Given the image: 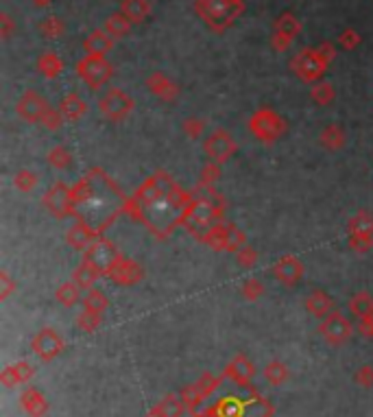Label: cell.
Here are the masks:
<instances>
[{
    "label": "cell",
    "instance_id": "25",
    "mask_svg": "<svg viewBox=\"0 0 373 417\" xmlns=\"http://www.w3.org/2000/svg\"><path fill=\"white\" fill-rule=\"evenodd\" d=\"M186 402L177 393H168L158 404H153V409L149 411L147 417H182L186 413Z\"/></svg>",
    "mask_w": 373,
    "mask_h": 417
},
{
    "label": "cell",
    "instance_id": "50",
    "mask_svg": "<svg viewBox=\"0 0 373 417\" xmlns=\"http://www.w3.org/2000/svg\"><path fill=\"white\" fill-rule=\"evenodd\" d=\"M16 291H18L16 280L11 278L7 271H0V300H9Z\"/></svg>",
    "mask_w": 373,
    "mask_h": 417
},
{
    "label": "cell",
    "instance_id": "22",
    "mask_svg": "<svg viewBox=\"0 0 373 417\" xmlns=\"http://www.w3.org/2000/svg\"><path fill=\"white\" fill-rule=\"evenodd\" d=\"M20 409L29 417H44L48 413V400L40 389L27 387L20 396Z\"/></svg>",
    "mask_w": 373,
    "mask_h": 417
},
{
    "label": "cell",
    "instance_id": "7",
    "mask_svg": "<svg viewBox=\"0 0 373 417\" xmlns=\"http://www.w3.org/2000/svg\"><path fill=\"white\" fill-rule=\"evenodd\" d=\"M328 68H330V64L321 57L319 49H310V46H306V49L295 53L293 59H291L293 75L299 77L304 83H310V86H315V83L323 81V77H326V73H328Z\"/></svg>",
    "mask_w": 373,
    "mask_h": 417
},
{
    "label": "cell",
    "instance_id": "17",
    "mask_svg": "<svg viewBox=\"0 0 373 417\" xmlns=\"http://www.w3.org/2000/svg\"><path fill=\"white\" fill-rule=\"evenodd\" d=\"M103 234L92 228L90 223H86L83 219H75V223H72V228L68 230L66 234V241L72 249H77V252H88V249L99 241Z\"/></svg>",
    "mask_w": 373,
    "mask_h": 417
},
{
    "label": "cell",
    "instance_id": "46",
    "mask_svg": "<svg viewBox=\"0 0 373 417\" xmlns=\"http://www.w3.org/2000/svg\"><path fill=\"white\" fill-rule=\"evenodd\" d=\"M40 125H42L46 131H62V127L66 125V118H64V114L59 112V110L51 107V110L44 114V118L40 121Z\"/></svg>",
    "mask_w": 373,
    "mask_h": 417
},
{
    "label": "cell",
    "instance_id": "10",
    "mask_svg": "<svg viewBox=\"0 0 373 417\" xmlns=\"http://www.w3.org/2000/svg\"><path fill=\"white\" fill-rule=\"evenodd\" d=\"M134 107H136V101L131 99V94H127L120 88H110L99 99V112L110 123H123L125 118L134 112Z\"/></svg>",
    "mask_w": 373,
    "mask_h": 417
},
{
    "label": "cell",
    "instance_id": "29",
    "mask_svg": "<svg viewBox=\"0 0 373 417\" xmlns=\"http://www.w3.org/2000/svg\"><path fill=\"white\" fill-rule=\"evenodd\" d=\"M151 0H123L120 11L131 20V25H142L151 16Z\"/></svg>",
    "mask_w": 373,
    "mask_h": 417
},
{
    "label": "cell",
    "instance_id": "31",
    "mask_svg": "<svg viewBox=\"0 0 373 417\" xmlns=\"http://www.w3.org/2000/svg\"><path fill=\"white\" fill-rule=\"evenodd\" d=\"M131 29H134V25H131V20L123 14V11H116V14H112L110 18L105 20V31L110 33L114 40L127 38V35L131 33Z\"/></svg>",
    "mask_w": 373,
    "mask_h": 417
},
{
    "label": "cell",
    "instance_id": "26",
    "mask_svg": "<svg viewBox=\"0 0 373 417\" xmlns=\"http://www.w3.org/2000/svg\"><path fill=\"white\" fill-rule=\"evenodd\" d=\"M57 110L64 114L66 123H75V121H81V118L88 114V103L81 99L79 92H68L66 97L59 101Z\"/></svg>",
    "mask_w": 373,
    "mask_h": 417
},
{
    "label": "cell",
    "instance_id": "51",
    "mask_svg": "<svg viewBox=\"0 0 373 417\" xmlns=\"http://www.w3.org/2000/svg\"><path fill=\"white\" fill-rule=\"evenodd\" d=\"M14 31H16V22H14V18H11L7 11H3V14H0V38L3 40H9L11 35H14Z\"/></svg>",
    "mask_w": 373,
    "mask_h": 417
},
{
    "label": "cell",
    "instance_id": "21",
    "mask_svg": "<svg viewBox=\"0 0 373 417\" xmlns=\"http://www.w3.org/2000/svg\"><path fill=\"white\" fill-rule=\"evenodd\" d=\"M33 376H35V367L29 361H18V363H11L3 369V374H0V383H3L7 389H11V387L29 383Z\"/></svg>",
    "mask_w": 373,
    "mask_h": 417
},
{
    "label": "cell",
    "instance_id": "9",
    "mask_svg": "<svg viewBox=\"0 0 373 417\" xmlns=\"http://www.w3.org/2000/svg\"><path fill=\"white\" fill-rule=\"evenodd\" d=\"M123 252L110 241V238L101 236L88 252H83V262H88L92 269H96L101 273V278H110V273L114 271V267L123 260Z\"/></svg>",
    "mask_w": 373,
    "mask_h": 417
},
{
    "label": "cell",
    "instance_id": "34",
    "mask_svg": "<svg viewBox=\"0 0 373 417\" xmlns=\"http://www.w3.org/2000/svg\"><path fill=\"white\" fill-rule=\"evenodd\" d=\"M55 300L62 304L64 308H75L83 300V295H81V289L77 287V284L72 282V280H68V282L59 284V287H57Z\"/></svg>",
    "mask_w": 373,
    "mask_h": 417
},
{
    "label": "cell",
    "instance_id": "36",
    "mask_svg": "<svg viewBox=\"0 0 373 417\" xmlns=\"http://www.w3.org/2000/svg\"><path fill=\"white\" fill-rule=\"evenodd\" d=\"M46 162L55 171H66V169H70V166H72V153H70L68 147L57 145V147H53L51 151H48Z\"/></svg>",
    "mask_w": 373,
    "mask_h": 417
},
{
    "label": "cell",
    "instance_id": "24",
    "mask_svg": "<svg viewBox=\"0 0 373 417\" xmlns=\"http://www.w3.org/2000/svg\"><path fill=\"white\" fill-rule=\"evenodd\" d=\"M304 308H306V313H308L310 317H317V319H326L330 313L336 311V308H334V300L330 297V293H326V291H312V293L306 297Z\"/></svg>",
    "mask_w": 373,
    "mask_h": 417
},
{
    "label": "cell",
    "instance_id": "52",
    "mask_svg": "<svg viewBox=\"0 0 373 417\" xmlns=\"http://www.w3.org/2000/svg\"><path fill=\"white\" fill-rule=\"evenodd\" d=\"M291 46H293V40H288L286 35H282V33H273L271 35V49L275 53H286Z\"/></svg>",
    "mask_w": 373,
    "mask_h": 417
},
{
    "label": "cell",
    "instance_id": "45",
    "mask_svg": "<svg viewBox=\"0 0 373 417\" xmlns=\"http://www.w3.org/2000/svg\"><path fill=\"white\" fill-rule=\"evenodd\" d=\"M236 262H238L240 269H254L258 262H260V252H258L256 247L245 245V247L236 254Z\"/></svg>",
    "mask_w": 373,
    "mask_h": 417
},
{
    "label": "cell",
    "instance_id": "42",
    "mask_svg": "<svg viewBox=\"0 0 373 417\" xmlns=\"http://www.w3.org/2000/svg\"><path fill=\"white\" fill-rule=\"evenodd\" d=\"M221 164H216L212 160H208L206 164H203L201 169V175H199V188H216V184H219L221 180Z\"/></svg>",
    "mask_w": 373,
    "mask_h": 417
},
{
    "label": "cell",
    "instance_id": "30",
    "mask_svg": "<svg viewBox=\"0 0 373 417\" xmlns=\"http://www.w3.org/2000/svg\"><path fill=\"white\" fill-rule=\"evenodd\" d=\"M273 33H282L288 40L295 42V38H299V33H302V22L293 11H284L273 22Z\"/></svg>",
    "mask_w": 373,
    "mask_h": 417
},
{
    "label": "cell",
    "instance_id": "12",
    "mask_svg": "<svg viewBox=\"0 0 373 417\" xmlns=\"http://www.w3.org/2000/svg\"><path fill=\"white\" fill-rule=\"evenodd\" d=\"M319 335L323 337V341H326L328 345H334V348H341V345H345L347 341L352 339V335H354V326H352V321L347 319L343 313L334 311V313H330L326 319H321V324H319Z\"/></svg>",
    "mask_w": 373,
    "mask_h": 417
},
{
    "label": "cell",
    "instance_id": "4",
    "mask_svg": "<svg viewBox=\"0 0 373 417\" xmlns=\"http://www.w3.org/2000/svg\"><path fill=\"white\" fill-rule=\"evenodd\" d=\"M247 127L251 131V136L264 142V145H273V142H278L286 134V121L275 110H271V107H258V110L249 116Z\"/></svg>",
    "mask_w": 373,
    "mask_h": 417
},
{
    "label": "cell",
    "instance_id": "39",
    "mask_svg": "<svg viewBox=\"0 0 373 417\" xmlns=\"http://www.w3.org/2000/svg\"><path fill=\"white\" fill-rule=\"evenodd\" d=\"M38 184H40V177L31 169H18L16 175H14V186H16L18 193L29 195V193H33L35 188H38Z\"/></svg>",
    "mask_w": 373,
    "mask_h": 417
},
{
    "label": "cell",
    "instance_id": "6",
    "mask_svg": "<svg viewBox=\"0 0 373 417\" xmlns=\"http://www.w3.org/2000/svg\"><path fill=\"white\" fill-rule=\"evenodd\" d=\"M203 245H208L212 252H225V254H238L240 249H243L247 245V236L245 232L236 228L234 223H219L214 225V228L201 238Z\"/></svg>",
    "mask_w": 373,
    "mask_h": 417
},
{
    "label": "cell",
    "instance_id": "15",
    "mask_svg": "<svg viewBox=\"0 0 373 417\" xmlns=\"http://www.w3.org/2000/svg\"><path fill=\"white\" fill-rule=\"evenodd\" d=\"M223 376H212V374H203L197 383L188 385L184 391H182V398L186 402L188 411H197L199 404L206 400L210 393H214L216 389H219Z\"/></svg>",
    "mask_w": 373,
    "mask_h": 417
},
{
    "label": "cell",
    "instance_id": "44",
    "mask_svg": "<svg viewBox=\"0 0 373 417\" xmlns=\"http://www.w3.org/2000/svg\"><path fill=\"white\" fill-rule=\"evenodd\" d=\"M264 284L258 280V278H249V280H245L243 284H240V295L245 297L247 302H258L260 297L264 295Z\"/></svg>",
    "mask_w": 373,
    "mask_h": 417
},
{
    "label": "cell",
    "instance_id": "47",
    "mask_svg": "<svg viewBox=\"0 0 373 417\" xmlns=\"http://www.w3.org/2000/svg\"><path fill=\"white\" fill-rule=\"evenodd\" d=\"M182 129L186 138L199 140L203 136V131H206V121H203V118H186L182 123Z\"/></svg>",
    "mask_w": 373,
    "mask_h": 417
},
{
    "label": "cell",
    "instance_id": "23",
    "mask_svg": "<svg viewBox=\"0 0 373 417\" xmlns=\"http://www.w3.org/2000/svg\"><path fill=\"white\" fill-rule=\"evenodd\" d=\"M114 46H116V40L105 29H96L83 40V51H86V55L107 57V53L114 51Z\"/></svg>",
    "mask_w": 373,
    "mask_h": 417
},
{
    "label": "cell",
    "instance_id": "48",
    "mask_svg": "<svg viewBox=\"0 0 373 417\" xmlns=\"http://www.w3.org/2000/svg\"><path fill=\"white\" fill-rule=\"evenodd\" d=\"M363 38H360V33L356 29H345L341 35H339V46L343 51H356Z\"/></svg>",
    "mask_w": 373,
    "mask_h": 417
},
{
    "label": "cell",
    "instance_id": "8",
    "mask_svg": "<svg viewBox=\"0 0 373 417\" xmlns=\"http://www.w3.org/2000/svg\"><path fill=\"white\" fill-rule=\"evenodd\" d=\"M42 206L57 221L77 217V204H75V197H72V186L64 182H57L46 190L42 197Z\"/></svg>",
    "mask_w": 373,
    "mask_h": 417
},
{
    "label": "cell",
    "instance_id": "27",
    "mask_svg": "<svg viewBox=\"0 0 373 417\" xmlns=\"http://www.w3.org/2000/svg\"><path fill=\"white\" fill-rule=\"evenodd\" d=\"M319 145L326 149V151H341L347 145V134H345V127L339 123H330L321 129L319 134Z\"/></svg>",
    "mask_w": 373,
    "mask_h": 417
},
{
    "label": "cell",
    "instance_id": "33",
    "mask_svg": "<svg viewBox=\"0 0 373 417\" xmlns=\"http://www.w3.org/2000/svg\"><path fill=\"white\" fill-rule=\"evenodd\" d=\"M360 234H373V212L360 210L347 221V236H360Z\"/></svg>",
    "mask_w": 373,
    "mask_h": 417
},
{
    "label": "cell",
    "instance_id": "35",
    "mask_svg": "<svg viewBox=\"0 0 373 417\" xmlns=\"http://www.w3.org/2000/svg\"><path fill=\"white\" fill-rule=\"evenodd\" d=\"M81 304H83V311H92V313H101V315L107 311V308H110V300H107L105 291L96 289V287L90 289V291H86Z\"/></svg>",
    "mask_w": 373,
    "mask_h": 417
},
{
    "label": "cell",
    "instance_id": "11",
    "mask_svg": "<svg viewBox=\"0 0 373 417\" xmlns=\"http://www.w3.org/2000/svg\"><path fill=\"white\" fill-rule=\"evenodd\" d=\"M238 151V142L227 129H214L210 136L203 140V153L208 156V160L216 164H225L230 162Z\"/></svg>",
    "mask_w": 373,
    "mask_h": 417
},
{
    "label": "cell",
    "instance_id": "2",
    "mask_svg": "<svg viewBox=\"0 0 373 417\" xmlns=\"http://www.w3.org/2000/svg\"><path fill=\"white\" fill-rule=\"evenodd\" d=\"M225 210L227 201L216 188H195L192 190L190 204L186 206L182 228L188 230L201 243V238L206 236L214 225L225 221Z\"/></svg>",
    "mask_w": 373,
    "mask_h": 417
},
{
    "label": "cell",
    "instance_id": "32",
    "mask_svg": "<svg viewBox=\"0 0 373 417\" xmlns=\"http://www.w3.org/2000/svg\"><path fill=\"white\" fill-rule=\"evenodd\" d=\"M99 278H101V273L96 271V269H92L88 262H81V265L75 271H72V282H75L81 291L94 289L96 282H99Z\"/></svg>",
    "mask_w": 373,
    "mask_h": 417
},
{
    "label": "cell",
    "instance_id": "5",
    "mask_svg": "<svg viewBox=\"0 0 373 417\" xmlns=\"http://www.w3.org/2000/svg\"><path fill=\"white\" fill-rule=\"evenodd\" d=\"M77 75L79 79L86 83V86L94 92H99L101 88H105L107 83L114 79V64L107 57H99V55H86L81 57L77 66Z\"/></svg>",
    "mask_w": 373,
    "mask_h": 417
},
{
    "label": "cell",
    "instance_id": "43",
    "mask_svg": "<svg viewBox=\"0 0 373 417\" xmlns=\"http://www.w3.org/2000/svg\"><path fill=\"white\" fill-rule=\"evenodd\" d=\"M103 324V315L101 313H92V311H81L77 315V328L81 332H86V335H90V332H96L101 328Z\"/></svg>",
    "mask_w": 373,
    "mask_h": 417
},
{
    "label": "cell",
    "instance_id": "13",
    "mask_svg": "<svg viewBox=\"0 0 373 417\" xmlns=\"http://www.w3.org/2000/svg\"><path fill=\"white\" fill-rule=\"evenodd\" d=\"M31 350L40 361L51 363L57 356H62V352L66 350V341L57 330L42 328L40 332H35V337L31 339Z\"/></svg>",
    "mask_w": 373,
    "mask_h": 417
},
{
    "label": "cell",
    "instance_id": "20",
    "mask_svg": "<svg viewBox=\"0 0 373 417\" xmlns=\"http://www.w3.org/2000/svg\"><path fill=\"white\" fill-rule=\"evenodd\" d=\"M254 376H256V367L245 354H236L234 359L227 363L225 372H223V378L234 380L238 387H249Z\"/></svg>",
    "mask_w": 373,
    "mask_h": 417
},
{
    "label": "cell",
    "instance_id": "14",
    "mask_svg": "<svg viewBox=\"0 0 373 417\" xmlns=\"http://www.w3.org/2000/svg\"><path fill=\"white\" fill-rule=\"evenodd\" d=\"M48 110H51V103L38 90H24L16 103V114L27 123H40Z\"/></svg>",
    "mask_w": 373,
    "mask_h": 417
},
{
    "label": "cell",
    "instance_id": "18",
    "mask_svg": "<svg viewBox=\"0 0 373 417\" xmlns=\"http://www.w3.org/2000/svg\"><path fill=\"white\" fill-rule=\"evenodd\" d=\"M144 278V269L134 258H123L110 273V280L118 287H136Z\"/></svg>",
    "mask_w": 373,
    "mask_h": 417
},
{
    "label": "cell",
    "instance_id": "40",
    "mask_svg": "<svg viewBox=\"0 0 373 417\" xmlns=\"http://www.w3.org/2000/svg\"><path fill=\"white\" fill-rule=\"evenodd\" d=\"M350 313L358 319H363L367 315L373 313V295L367 291H360L356 293L352 300H350Z\"/></svg>",
    "mask_w": 373,
    "mask_h": 417
},
{
    "label": "cell",
    "instance_id": "49",
    "mask_svg": "<svg viewBox=\"0 0 373 417\" xmlns=\"http://www.w3.org/2000/svg\"><path fill=\"white\" fill-rule=\"evenodd\" d=\"M350 249L356 254H369L373 249V234L350 236Z\"/></svg>",
    "mask_w": 373,
    "mask_h": 417
},
{
    "label": "cell",
    "instance_id": "41",
    "mask_svg": "<svg viewBox=\"0 0 373 417\" xmlns=\"http://www.w3.org/2000/svg\"><path fill=\"white\" fill-rule=\"evenodd\" d=\"M264 378H267L273 387H280L291 378V372H288V367L282 361H271L267 367H264Z\"/></svg>",
    "mask_w": 373,
    "mask_h": 417
},
{
    "label": "cell",
    "instance_id": "28",
    "mask_svg": "<svg viewBox=\"0 0 373 417\" xmlns=\"http://www.w3.org/2000/svg\"><path fill=\"white\" fill-rule=\"evenodd\" d=\"M38 73L44 77V79H48V81H53V79H59L62 77V73H64V59L59 57L57 53H53V51H46V53H42L40 57H38Z\"/></svg>",
    "mask_w": 373,
    "mask_h": 417
},
{
    "label": "cell",
    "instance_id": "56",
    "mask_svg": "<svg viewBox=\"0 0 373 417\" xmlns=\"http://www.w3.org/2000/svg\"><path fill=\"white\" fill-rule=\"evenodd\" d=\"M29 3H31L33 7H38V9H46V7H51L55 0H29Z\"/></svg>",
    "mask_w": 373,
    "mask_h": 417
},
{
    "label": "cell",
    "instance_id": "16",
    "mask_svg": "<svg viewBox=\"0 0 373 417\" xmlns=\"http://www.w3.org/2000/svg\"><path fill=\"white\" fill-rule=\"evenodd\" d=\"M304 271H306L304 262L293 254H286V256L278 258L273 262V269H271L273 278L280 280L284 287H295V284L302 282Z\"/></svg>",
    "mask_w": 373,
    "mask_h": 417
},
{
    "label": "cell",
    "instance_id": "55",
    "mask_svg": "<svg viewBox=\"0 0 373 417\" xmlns=\"http://www.w3.org/2000/svg\"><path fill=\"white\" fill-rule=\"evenodd\" d=\"M317 49H319V53H321V57L323 59H326V62L328 64H332L334 62V57H336V46L332 44V42H321L319 46H317Z\"/></svg>",
    "mask_w": 373,
    "mask_h": 417
},
{
    "label": "cell",
    "instance_id": "3",
    "mask_svg": "<svg viewBox=\"0 0 373 417\" xmlns=\"http://www.w3.org/2000/svg\"><path fill=\"white\" fill-rule=\"evenodd\" d=\"M245 9L247 0H195V14L216 35L232 29Z\"/></svg>",
    "mask_w": 373,
    "mask_h": 417
},
{
    "label": "cell",
    "instance_id": "19",
    "mask_svg": "<svg viewBox=\"0 0 373 417\" xmlns=\"http://www.w3.org/2000/svg\"><path fill=\"white\" fill-rule=\"evenodd\" d=\"M144 83H147V88H149V92L153 94V97H158L160 101L173 103V101L179 99V86H177V81H173L171 77H166L164 73H160V70L151 73Z\"/></svg>",
    "mask_w": 373,
    "mask_h": 417
},
{
    "label": "cell",
    "instance_id": "53",
    "mask_svg": "<svg viewBox=\"0 0 373 417\" xmlns=\"http://www.w3.org/2000/svg\"><path fill=\"white\" fill-rule=\"evenodd\" d=\"M356 383L360 385V387H373V367L371 365H363L356 372Z\"/></svg>",
    "mask_w": 373,
    "mask_h": 417
},
{
    "label": "cell",
    "instance_id": "38",
    "mask_svg": "<svg viewBox=\"0 0 373 417\" xmlns=\"http://www.w3.org/2000/svg\"><path fill=\"white\" fill-rule=\"evenodd\" d=\"M38 31H40V35L44 40H57V38H62V35H64L66 22L62 18H57V16H48L38 25Z\"/></svg>",
    "mask_w": 373,
    "mask_h": 417
},
{
    "label": "cell",
    "instance_id": "37",
    "mask_svg": "<svg viewBox=\"0 0 373 417\" xmlns=\"http://www.w3.org/2000/svg\"><path fill=\"white\" fill-rule=\"evenodd\" d=\"M310 99L315 101L317 105H321V107H328L336 99V90H334V86L330 81H319V83H315V86L310 88Z\"/></svg>",
    "mask_w": 373,
    "mask_h": 417
},
{
    "label": "cell",
    "instance_id": "1",
    "mask_svg": "<svg viewBox=\"0 0 373 417\" xmlns=\"http://www.w3.org/2000/svg\"><path fill=\"white\" fill-rule=\"evenodd\" d=\"M190 197L192 193H186L166 171H155L140 184L134 197H127L125 214L142 223L153 236L168 238L175 228H182Z\"/></svg>",
    "mask_w": 373,
    "mask_h": 417
},
{
    "label": "cell",
    "instance_id": "54",
    "mask_svg": "<svg viewBox=\"0 0 373 417\" xmlns=\"http://www.w3.org/2000/svg\"><path fill=\"white\" fill-rule=\"evenodd\" d=\"M358 332L365 339H373V313L363 317V319H358Z\"/></svg>",
    "mask_w": 373,
    "mask_h": 417
}]
</instances>
